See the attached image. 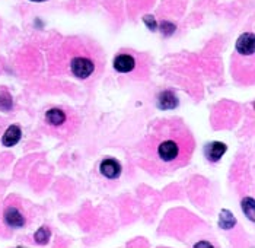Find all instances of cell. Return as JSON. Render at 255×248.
I'll list each match as a JSON object with an SVG mask.
<instances>
[{"instance_id":"obj_6","label":"cell","mask_w":255,"mask_h":248,"mask_svg":"<svg viewBox=\"0 0 255 248\" xmlns=\"http://www.w3.org/2000/svg\"><path fill=\"white\" fill-rule=\"evenodd\" d=\"M21 137H22V130H21V127L13 124V125H9L7 130L4 131V134H3V137H1V143H3V146H6V148H12V146L18 145V142L21 140Z\"/></svg>"},{"instance_id":"obj_4","label":"cell","mask_w":255,"mask_h":248,"mask_svg":"<svg viewBox=\"0 0 255 248\" xmlns=\"http://www.w3.org/2000/svg\"><path fill=\"white\" fill-rule=\"evenodd\" d=\"M3 219H4V223L10 228H22L25 225V216L23 213L13 207V206H9L6 210H4V215H3Z\"/></svg>"},{"instance_id":"obj_17","label":"cell","mask_w":255,"mask_h":248,"mask_svg":"<svg viewBox=\"0 0 255 248\" xmlns=\"http://www.w3.org/2000/svg\"><path fill=\"white\" fill-rule=\"evenodd\" d=\"M195 247H211V244H209V243H198V244H195Z\"/></svg>"},{"instance_id":"obj_9","label":"cell","mask_w":255,"mask_h":248,"mask_svg":"<svg viewBox=\"0 0 255 248\" xmlns=\"http://www.w3.org/2000/svg\"><path fill=\"white\" fill-rule=\"evenodd\" d=\"M134 67H136V60L130 54H118L114 59V69L120 73H128L134 70Z\"/></svg>"},{"instance_id":"obj_11","label":"cell","mask_w":255,"mask_h":248,"mask_svg":"<svg viewBox=\"0 0 255 248\" xmlns=\"http://www.w3.org/2000/svg\"><path fill=\"white\" fill-rule=\"evenodd\" d=\"M219 225L223 229H232L236 225V219L233 218V215L229 210H222L220 218H219Z\"/></svg>"},{"instance_id":"obj_12","label":"cell","mask_w":255,"mask_h":248,"mask_svg":"<svg viewBox=\"0 0 255 248\" xmlns=\"http://www.w3.org/2000/svg\"><path fill=\"white\" fill-rule=\"evenodd\" d=\"M242 210H244V213L250 218V221L254 222L255 200L253 197H245V198L242 200Z\"/></svg>"},{"instance_id":"obj_15","label":"cell","mask_w":255,"mask_h":248,"mask_svg":"<svg viewBox=\"0 0 255 248\" xmlns=\"http://www.w3.org/2000/svg\"><path fill=\"white\" fill-rule=\"evenodd\" d=\"M175 29H177V26L172 22H169V21H163L161 24V31H162L163 35H172L175 32Z\"/></svg>"},{"instance_id":"obj_18","label":"cell","mask_w":255,"mask_h":248,"mask_svg":"<svg viewBox=\"0 0 255 248\" xmlns=\"http://www.w3.org/2000/svg\"><path fill=\"white\" fill-rule=\"evenodd\" d=\"M31 1H38L40 3V1H47V0H31Z\"/></svg>"},{"instance_id":"obj_10","label":"cell","mask_w":255,"mask_h":248,"mask_svg":"<svg viewBox=\"0 0 255 248\" xmlns=\"http://www.w3.org/2000/svg\"><path fill=\"white\" fill-rule=\"evenodd\" d=\"M66 113L60 108H51L46 113V122L50 124V125H54V127H59V125H63L66 123Z\"/></svg>"},{"instance_id":"obj_5","label":"cell","mask_w":255,"mask_h":248,"mask_svg":"<svg viewBox=\"0 0 255 248\" xmlns=\"http://www.w3.org/2000/svg\"><path fill=\"white\" fill-rule=\"evenodd\" d=\"M255 49V37L253 32L242 34L236 41V51L242 56H253Z\"/></svg>"},{"instance_id":"obj_8","label":"cell","mask_w":255,"mask_h":248,"mask_svg":"<svg viewBox=\"0 0 255 248\" xmlns=\"http://www.w3.org/2000/svg\"><path fill=\"white\" fill-rule=\"evenodd\" d=\"M158 107L161 110H174L178 107V98L172 91H162L158 95Z\"/></svg>"},{"instance_id":"obj_7","label":"cell","mask_w":255,"mask_h":248,"mask_svg":"<svg viewBox=\"0 0 255 248\" xmlns=\"http://www.w3.org/2000/svg\"><path fill=\"white\" fill-rule=\"evenodd\" d=\"M226 149H228V146L225 143H222V142H211V143H209L206 146V150L204 152H206V156H207L209 161L217 162L225 155Z\"/></svg>"},{"instance_id":"obj_3","label":"cell","mask_w":255,"mask_h":248,"mask_svg":"<svg viewBox=\"0 0 255 248\" xmlns=\"http://www.w3.org/2000/svg\"><path fill=\"white\" fill-rule=\"evenodd\" d=\"M99 170H101V174H102L105 178H108V180H116V178H118L120 174H121V165H120V162L116 161V159H113V158L104 159V161L101 162Z\"/></svg>"},{"instance_id":"obj_1","label":"cell","mask_w":255,"mask_h":248,"mask_svg":"<svg viewBox=\"0 0 255 248\" xmlns=\"http://www.w3.org/2000/svg\"><path fill=\"white\" fill-rule=\"evenodd\" d=\"M156 153L161 161H163L165 164H171L181 156V146L174 139H165L158 145Z\"/></svg>"},{"instance_id":"obj_13","label":"cell","mask_w":255,"mask_h":248,"mask_svg":"<svg viewBox=\"0 0 255 248\" xmlns=\"http://www.w3.org/2000/svg\"><path fill=\"white\" fill-rule=\"evenodd\" d=\"M50 235H51L50 228H47V226H41V228L35 232L34 238H35V241H37L38 244H46V243H48Z\"/></svg>"},{"instance_id":"obj_14","label":"cell","mask_w":255,"mask_h":248,"mask_svg":"<svg viewBox=\"0 0 255 248\" xmlns=\"http://www.w3.org/2000/svg\"><path fill=\"white\" fill-rule=\"evenodd\" d=\"M10 108H12V97L7 92H1L0 94V110L9 111Z\"/></svg>"},{"instance_id":"obj_16","label":"cell","mask_w":255,"mask_h":248,"mask_svg":"<svg viewBox=\"0 0 255 248\" xmlns=\"http://www.w3.org/2000/svg\"><path fill=\"white\" fill-rule=\"evenodd\" d=\"M143 21H144V24L147 25V28H149L150 31H156V29H158V22H156V19H155L153 16L147 15V16L143 18Z\"/></svg>"},{"instance_id":"obj_2","label":"cell","mask_w":255,"mask_h":248,"mask_svg":"<svg viewBox=\"0 0 255 248\" xmlns=\"http://www.w3.org/2000/svg\"><path fill=\"white\" fill-rule=\"evenodd\" d=\"M95 70V63L89 57L77 56L73 57L70 62V72L74 77L77 79H88Z\"/></svg>"}]
</instances>
